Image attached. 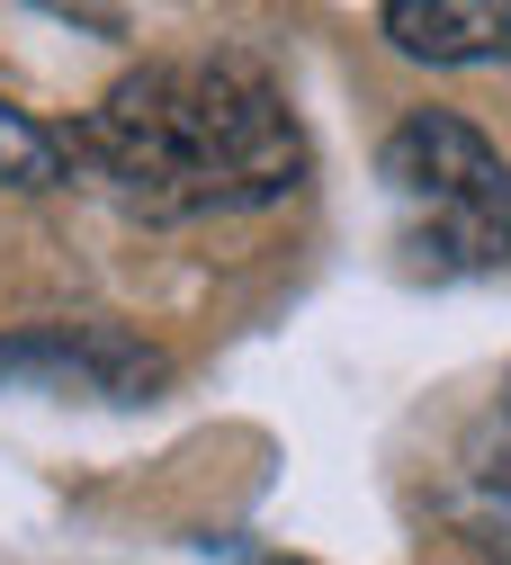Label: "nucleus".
I'll return each instance as SVG.
<instances>
[{
    "instance_id": "obj_5",
    "label": "nucleus",
    "mask_w": 511,
    "mask_h": 565,
    "mask_svg": "<svg viewBox=\"0 0 511 565\" xmlns=\"http://www.w3.org/2000/svg\"><path fill=\"white\" fill-rule=\"evenodd\" d=\"M0 180H10V189H54V180H72V135H54V126H36L28 108L0 99Z\"/></svg>"
},
{
    "instance_id": "obj_1",
    "label": "nucleus",
    "mask_w": 511,
    "mask_h": 565,
    "mask_svg": "<svg viewBox=\"0 0 511 565\" xmlns=\"http://www.w3.org/2000/svg\"><path fill=\"white\" fill-rule=\"evenodd\" d=\"M72 162L135 216H234L306 180L297 108L252 63H143L72 135Z\"/></svg>"
},
{
    "instance_id": "obj_4",
    "label": "nucleus",
    "mask_w": 511,
    "mask_h": 565,
    "mask_svg": "<svg viewBox=\"0 0 511 565\" xmlns=\"http://www.w3.org/2000/svg\"><path fill=\"white\" fill-rule=\"evenodd\" d=\"M386 36L422 63H502L511 0H386Z\"/></svg>"
},
{
    "instance_id": "obj_2",
    "label": "nucleus",
    "mask_w": 511,
    "mask_h": 565,
    "mask_svg": "<svg viewBox=\"0 0 511 565\" xmlns=\"http://www.w3.org/2000/svg\"><path fill=\"white\" fill-rule=\"evenodd\" d=\"M395 243L430 278H476L511 260V162L449 108H413L377 153Z\"/></svg>"
},
{
    "instance_id": "obj_3",
    "label": "nucleus",
    "mask_w": 511,
    "mask_h": 565,
    "mask_svg": "<svg viewBox=\"0 0 511 565\" xmlns=\"http://www.w3.org/2000/svg\"><path fill=\"white\" fill-rule=\"evenodd\" d=\"M0 386H45V395H99V404H143L162 386V360L117 323H36L0 341Z\"/></svg>"
}]
</instances>
